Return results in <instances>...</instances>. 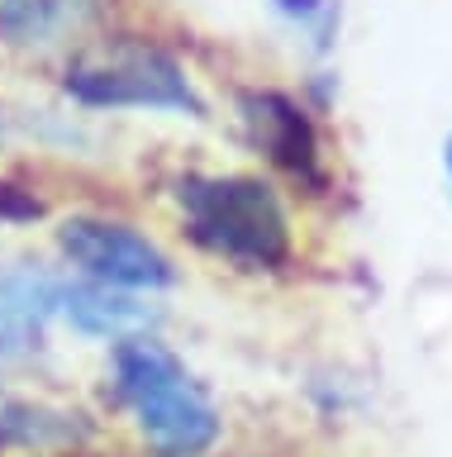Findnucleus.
I'll return each instance as SVG.
<instances>
[{"mask_svg": "<svg viewBox=\"0 0 452 457\" xmlns=\"http://www.w3.org/2000/svg\"><path fill=\"white\" fill-rule=\"evenodd\" d=\"M62 305H67V320L81 334H101V338H124L134 328H148L152 320L148 305L110 295V286H72V291H62Z\"/></svg>", "mask_w": 452, "mask_h": 457, "instance_id": "423d86ee", "label": "nucleus"}, {"mask_svg": "<svg viewBox=\"0 0 452 457\" xmlns=\"http://www.w3.org/2000/svg\"><path fill=\"white\" fill-rule=\"evenodd\" d=\"M443 167H448V177H452V138L443 143Z\"/></svg>", "mask_w": 452, "mask_h": 457, "instance_id": "9d476101", "label": "nucleus"}, {"mask_svg": "<svg viewBox=\"0 0 452 457\" xmlns=\"http://www.w3.org/2000/svg\"><path fill=\"white\" fill-rule=\"evenodd\" d=\"M91 0H0V34L10 43H48L81 20Z\"/></svg>", "mask_w": 452, "mask_h": 457, "instance_id": "0eeeda50", "label": "nucleus"}, {"mask_svg": "<svg viewBox=\"0 0 452 457\" xmlns=\"http://www.w3.org/2000/svg\"><path fill=\"white\" fill-rule=\"evenodd\" d=\"M38 214H44V205H38L29 191L0 181V220H38Z\"/></svg>", "mask_w": 452, "mask_h": 457, "instance_id": "1a4fd4ad", "label": "nucleus"}, {"mask_svg": "<svg viewBox=\"0 0 452 457\" xmlns=\"http://www.w3.org/2000/svg\"><path fill=\"white\" fill-rule=\"evenodd\" d=\"M58 248L72 257L86 277L101 286H119V291H158V286L177 281V267L148 234H138L134 224L101 220V214H77L62 220Z\"/></svg>", "mask_w": 452, "mask_h": 457, "instance_id": "7ed1b4c3", "label": "nucleus"}, {"mask_svg": "<svg viewBox=\"0 0 452 457\" xmlns=\"http://www.w3.org/2000/svg\"><path fill=\"white\" fill-rule=\"evenodd\" d=\"M62 300V291L38 271H15L0 281V334H29L38 320Z\"/></svg>", "mask_w": 452, "mask_h": 457, "instance_id": "6e6552de", "label": "nucleus"}, {"mask_svg": "<svg viewBox=\"0 0 452 457\" xmlns=\"http://www.w3.org/2000/svg\"><path fill=\"white\" fill-rule=\"evenodd\" d=\"M181 214L186 234L205 253L243 271H276L295 253V228L281 205L276 186L262 177H191L181 181Z\"/></svg>", "mask_w": 452, "mask_h": 457, "instance_id": "f257e3e1", "label": "nucleus"}, {"mask_svg": "<svg viewBox=\"0 0 452 457\" xmlns=\"http://www.w3.org/2000/svg\"><path fill=\"white\" fill-rule=\"evenodd\" d=\"M243 124L252 143L267 153V162L286 171L300 186H324V153H319V129L309 120V110L286 91L258 86L243 96Z\"/></svg>", "mask_w": 452, "mask_h": 457, "instance_id": "39448f33", "label": "nucleus"}, {"mask_svg": "<svg viewBox=\"0 0 452 457\" xmlns=\"http://www.w3.org/2000/svg\"><path fill=\"white\" fill-rule=\"evenodd\" d=\"M115 386L134 410L144 438L162 457H205L219 443V410L191 381V371L152 338L115 348Z\"/></svg>", "mask_w": 452, "mask_h": 457, "instance_id": "f03ea898", "label": "nucleus"}, {"mask_svg": "<svg viewBox=\"0 0 452 457\" xmlns=\"http://www.w3.org/2000/svg\"><path fill=\"white\" fill-rule=\"evenodd\" d=\"M67 96L81 105H152V110H186L201 114V96L167 53L129 48L110 62H81L67 71Z\"/></svg>", "mask_w": 452, "mask_h": 457, "instance_id": "20e7f679", "label": "nucleus"}]
</instances>
